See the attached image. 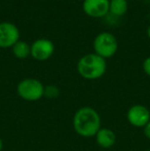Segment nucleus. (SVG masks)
I'll list each match as a JSON object with an SVG mask.
<instances>
[{"instance_id":"nucleus-1","label":"nucleus","mask_w":150,"mask_h":151,"mask_svg":"<svg viewBox=\"0 0 150 151\" xmlns=\"http://www.w3.org/2000/svg\"><path fill=\"white\" fill-rule=\"evenodd\" d=\"M73 129L80 137H95L101 129L100 114L88 106L79 108L73 116Z\"/></svg>"},{"instance_id":"nucleus-9","label":"nucleus","mask_w":150,"mask_h":151,"mask_svg":"<svg viewBox=\"0 0 150 151\" xmlns=\"http://www.w3.org/2000/svg\"><path fill=\"white\" fill-rule=\"evenodd\" d=\"M95 137H96L97 144L105 149L111 148L116 143V135L110 129H106V127L100 129V131L97 133Z\"/></svg>"},{"instance_id":"nucleus-17","label":"nucleus","mask_w":150,"mask_h":151,"mask_svg":"<svg viewBox=\"0 0 150 151\" xmlns=\"http://www.w3.org/2000/svg\"><path fill=\"white\" fill-rule=\"evenodd\" d=\"M145 151H150V149H147V150H145Z\"/></svg>"},{"instance_id":"nucleus-2","label":"nucleus","mask_w":150,"mask_h":151,"mask_svg":"<svg viewBox=\"0 0 150 151\" xmlns=\"http://www.w3.org/2000/svg\"><path fill=\"white\" fill-rule=\"evenodd\" d=\"M107 70L106 60L97 54H86L77 62V72L86 80H96L101 78Z\"/></svg>"},{"instance_id":"nucleus-16","label":"nucleus","mask_w":150,"mask_h":151,"mask_svg":"<svg viewBox=\"0 0 150 151\" xmlns=\"http://www.w3.org/2000/svg\"><path fill=\"white\" fill-rule=\"evenodd\" d=\"M146 33H147V36H148V38L150 39V25L148 26V28H147V31H146Z\"/></svg>"},{"instance_id":"nucleus-6","label":"nucleus","mask_w":150,"mask_h":151,"mask_svg":"<svg viewBox=\"0 0 150 151\" xmlns=\"http://www.w3.org/2000/svg\"><path fill=\"white\" fill-rule=\"evenodd\" d=\"M20 40V30L10 22L0 23V47H12Z\"/></svg>"},{"instance_id":"nucleus-5","label":"nucleus","mask_w":150,"mask_h":151,"mask_svg":"<svg viewBox=\"0 0 150 151\" xmlns=\"http://www.w3.org/2000/svg\"><path fill=\"white\" fill-rule=\"evenodd\" d=\"M31 55L34 60L42 62L52 58L55 52V45L47 38H38L30 45Z\"/></svg>"},{"instance_id":"nucleus-13","label":"nucleus","mask_w":150,"mask_h":151,"mask_svg":"<svg viewBox=\"0 0 150 151\" xmlns=\"http://www.w3.org/2000/svg\"><path fill=\"white\" fill-rule=\"evenodd\" d=\"M142 68H143V71H144V73L146 74L147 76H149V77H150V56L147 57V58L143 61Z\"/></svg>"},{"instance_id":"nucleus-3","label":"nucleus","mask_w":150,"mask_h":151,"mask_svg":"<svg viewBox=\"0 0 150 151\" xmlns=\"http://www.w3.org/2000/svg\"><path fill=\"white\" fill-rule=\"evenodd\" d=\"M95 54L103 59H110L117 52L118 41L112 33L102 32L99 33L94 39Z\"/></svg>"},{"instance_id":"nucleus-15","label":"nucleus","mask_w":150,"mask_h":151,"mask_svg":"<svg viewBox=\"0 0 150 151\" xmlns=\"http://www.w3.org/2000/svg\"><path fill=\"white\" fill-rule=\"evenodd\" d=\"M3 149V141H2V139L0 138V151H2Z\"/></svg>"},{"instance_id":"nucleus-10","label":"nucleus","mask_w":150,"mask_h":151,"mask_svg":"<svg viewBox=\"0 0 150 151\" xmlns=\"http://www.w3.org/2000/svg\"><path fill=\"white\" fill-rule=\"evenodd\" d=\"M126 0H109V12L115 17H122L128 12Z\"/></svg>"},{"instance_id":"nucleus-4","label":"nucleus","mask_w":150,"mask_h":151,"mask_svg":"<svg viewBox=\"0 0 150 151\" xmlns=\"http://www.w3.org/2000/svg\"><path fill=\"white\" fill-rule=\"evenodd\" d=\"M17 93L25 101L35 102L43 97L44 86L40 80L35 78H25L19 82Z\"/></svg>"},{"instance_id":"nucleus-18","label":"nucleus","mask_w":150,"mask_h":151,"mask_svg":"<svg viewBox=\"0 0 150 151\" xmlns=\"http://www.w3.org/2000/svg\"><path fill=\"white\" fill-rule=\"evenodd\" d=\"M149 111H150V109H149Z\"/></svg>"},{"instance_id":"nucleus-7","label":"nucleus","mask_w":150,"mask_h":151,"mask_svg":"<svg viewBox=\"0 0 150 151\" xmlns=\"http://www.w3.org/2000/svg\"><path fill=\"white\" fill-rule=\"evenodd\" d=\"M126 118L133 127H144L150 121V111L144 105H133L126 112Z\"/></svg>"},{"instance_id":"nucleus-14","label":"nucleus","mask_w":150,"mask_h":151,"mask_svg":"<svg viewBox=\"0 0 150 151\" xmlns=\"http://www.w3.org/2000/svg\"><path fill=\"white\" fill-rule=\"evenodd\" d=\"M143 133H144L145 137L150 140V121L143 127Z\"/></svg>"},{"instance_id":"nucleus-12","label":"nucleus","mask_w":150,"mask_h":151,"mask_svg":"<svg viewBox=\"0 0 150 151\" xmlns=\"http://www.w3.org/2000/svg\"><path fill=\"white\" fill-rule=\"evenodd\" d=\"M60 93V91L57 88L56 86H44V95L45 97L50 98V99H54V98H57Z\"/></svg>"},{"instance_id":"nucleus-8","label":"nucleus","mask_w":150,"mask_h":151,"mask_svg":"<svg viewBox=\"0 0 150 151\" xmlns=\"http://www.w3.org/2000/svg\"><path fill=\"white\" fill-rule=\"evenodd\" d=\"M82 9L90 18H104L109 12V0H83Z\"/></svg>"},{"instance_id":"nucleus-11","label":"nucleus","mask_w":150,"mask_h":151,"mask_svg":"<svg viewBox=\"0 0 150 151\" xmlns=\"http://www.w3.org/2000/svg\"><path fill=\"white\" fill-rule=\"evenodd\" d=\"M11 48H12V55L17 59H20V60L27 59L31 55L30 45L27 42L23 41V40H19Z\"/></svg>"}]
</instances>
